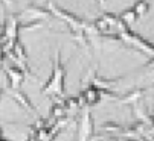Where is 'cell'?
<instances>
[{
	"label": "cell",
	"instance_id": "cell-1",
	"mask_svg": "<svg viewBox=\"0 0 154 141\" xmlns=\"http://www.w3.org/2000/svg\"><path fill=\"white\" fill-rule=\"evenodd\" d=\"M133 40H136L142 47H145V49L151 53V58H152V67H154V44H151V43H148V41H145V38H140V37H137L136 34H133ZM149 140L148 141H154V106H152V111H151V117H149Z\"/></svg>",
	"mask_w": 154,
	"mask_h": 141
},
{
	"label": "cell",
	"instance_id": "cell-2",
	"mask_svg": "<svg viewBox=\"0 0 154 141\" xmlns=\"http://www.w3.org/2000/svg\"><path fill=\"white\" fill-rule=\"evenodd\" d=\"M0 141H14V140H11L5 132H3V129L2 128H0Z\"/></svg>",
	"mask_w": 154,
	"mask_h": 141
}]
</instances>
